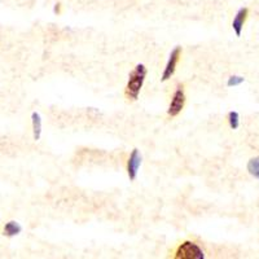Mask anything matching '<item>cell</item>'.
<instances>
[{"instance_id": "8", "label": "cell", "mask_w": 259, "mask_h": 259, "mask_svg": "<svg viewBox=\"0 0 259 259\" xmlns=\"http://www.w3.org/2000/svg\"><path fill=\"white\" fill-rule=\"evenodd\" d=\"M24 231V227L21 226V223L16 221H11L8 223H6L3 228V235L9 237V239H12V237H16V236L21 235Z\"/></svg>"}, {"instance_id": "6", "label": "cell", "mask_w": 259, "mask_h": 259, "mask_svg": "<svg viewBox=\"0 0 259 259\" xmlns=\"http://www.w3.org/2000/svg\"><path fill=\"white\" fill-rule=\"evenodd\" d=\"M247 17H249V9H247L246 7H242V8H240L239 11L236 12L235 17H233L232 30L237 38H240V36H241L242 30H244L245 24H246Z\"/></svg>"}, {"instance_id": "4", "label": "cell", "mask_w": 259, "mask_h": 259, "mask_svg": "<svg viewBox=\"0 0 259 259\" xmlns=\"http://www.w3.org/2000/svg\"><path fill=\"white\" fill-rule=\"evenodd\" d=\"M182 55H183V50L182 47L177 46L174 50L171 51L170 55H168V59L166 61L165 68H163V71H162V75H161V82H167L172 75L175 74L178 68V64H179L180 59H182Z\"/></svg>"}, {"instance_id": "3", "label": "cell", "mask_w": 259, "mask_h": 259, "mask_svg": "<svg viewBox=\"0 0 259 259\" xmlns=\"http://www.w3.org/2000/svg\"><path fill=\"white\" fill-rule=\"evenodd\" d=\"M186 91H184V85L179 84L177 90L174 91V95L171 97L170 105L167 108V115L170 118H175L183 112L184 106H186Z\"/></svg>"}, {"instance_id": "10", "label": "cell", "mask_w": 259, "mask_h": 259, "mask_svg": "<svg viewBox=\"0 0 259 259\" xmlns=\"http://www.w3.org/2000/svg\"><path fill=\"white\" fill-rule=\"evenodd\" d=\"M227 121H228V124H230L231 130H239L240 128L241 121H240L239 112H236V110H231V112L227 114Z\"/></svg>"}, {"instance_id": "11", "label": "cell", "mask_w": 259, "mask_h": 259, "mask_svg": "<svg viewBox=\"0 0 259 259\" xmlns=\"http://www.w3.org/2000/svg\"><path fill=\"white\" fill-rule=\"evenodd\" d=\"M244 82H245V78L242 77V75H236V74H233V75L228 77L226 84L228 89H235V87H239V85H241Z\"/></svg>"}, {"instance_id": "1", "label": "cell", "mask_w": 259, "mask_h": 259, "mask_svg": "<svg viewBox=\"0 0 259 259\" xmlns=\"http://www.w3.org/2000/svg\"><path fill=\"white\" fill-rule=\"evenodd\" d=\"M148 75V69L144 64H138L128 74V80L124 87V96L128 101H136L140 96L145 79Z\"/></svg>"}, {"instance_id": "2", "label": "cell", "mask_w": 259, "mask_h": 259, "mask_svg": "<svg viewBox=\"0 0 259 259\" xmlns=\"http://www.w3.org/2000/svg\"><path fill=\"white\" fill-rule=\"evenodd\" d=\"M175 259H205V251L198 244L193 241H184L178 246L175 251Z\"/></svg>"}, {"instance_id": "7", "label": "cell", "mask_w": 259, "mask_h": 259, "mask_svg": "<svg viewBox=\"0 0 259 259\" xmlns=\"http://www.w3.org/2000/svg\"><path fill=\"white\" fill-rule=\"evenodd\" d=\"M31 128H32V138L35 142H39L43 134V118L38 112L31 113Z\"/></svg>"}, {"instance_id": "9", "label": "cell", "mask_w": 259, "mask_h": 259, "mask_svg": "<svg viewBox=\"0 0 259 259\" xmlns=\"http://www.w3.org/2000/svg\"><path fill=\"white\" fill-rule=\"evenodd\" d=\"M247 172L256 180H259V157H253L247 161Z\"/></svg>"}, {"instance_id": "12", "label": "cell", "mask_w": 259, "mask_h": 259, "mask_svg": "<svg viewBox=\"0 0 259 259\" xmlns=\"http://www.w3.org/2000/svg\"><path fill=\"white\" fill-rule=\"evenodd\" d=\"M53 13H55V15H60V13H61V4H55V7H53Z\"/></svg>"}, {"instance_id": "5", "label": "cell", "mask_w": 259, "mask_h": 259, "mask_svg": "<svg viewBox=\"0 0 259 259\" xmlns=\"http://www.w3.org/2000/svg\"><path fill=\"white\" fill-rule=\"evenodd\" d=\"M143 165V154L138 148H134L133 152L130 153L128 159L126 163V171L127 177H128L130 182H135L139 177V171Z\"/></svg>"}]
</instances>
